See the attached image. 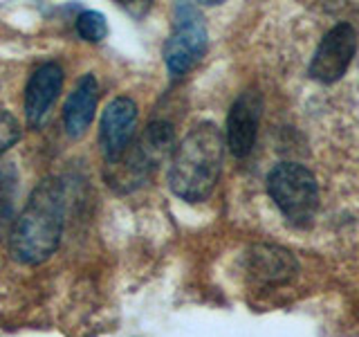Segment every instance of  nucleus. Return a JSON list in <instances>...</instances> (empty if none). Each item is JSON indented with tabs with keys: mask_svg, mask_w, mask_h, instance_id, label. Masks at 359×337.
Masks as SVG:
<instances>
[{
	"mask_svg": "<svg viewBox=\"0 0 359 337\" xmlns=\"http://www.w3.org/2000/svg\"><path fill=\"white\" fill-rule=\"evenodd\" d=\"M65 225V187L59 178H45L32 191L27 205L9 232V250L18 263L39 265L56 252Z\"/></svg>",
	"mask_w": 359,
	"mask_h": 337,
	"instance_id": "1",
	"label": "nucleus"
},
{
	"mask_svg": "<svg viewBox=\"0 0 359 337\" xmlns=\"http://www.w3.org/2000/svg\"><path fill=\"white\" fill-rule=\"evenodd\" d=\"M224 138L213 121H202L175 144L168 166V189L177 198L200 202L216 189L222 171Z\"/></svg>",
	"mask_w": 359,
	"mask_h": 337,
	"instance_id": "2",
	"label": "nucleus"
},
{
	"mask_svg": "<svg viewBox=\"0 0 359 337\" xmlns=\"http://www.w3.org/2000/svg\"><path fill=\"white\" fill-rule=\"evenodd\" d=\"M267 194L294 225H308L319 209V185L306 166L280 162L267 176Z\"/></svg>",
	"mask_w": 359,
	"mask_h": 337,
	"instance_id": "3",
	"label": "nucleus"
},
{
	"mask_svg": "<svg viewBox=\"0 0 359 337\" xmlns=\"http://www.w3.org/2000/svg\"><path fill=\"white\" fill-rule=\"evenodd\" d=\"M207 52V27L194 5L175 7V29L164 43V63L173 79L184 77Z\"/></svg>",
	"mask_w": 359,
	"mask_h": 337,
	"instance_id": "4",
	"label": "nucleus"
},
{
	"mask_svg": "<svg viewBox=\"0 0 359 337\" xmlns=\"http://www.w3.org/2000/svg\"><path fill=\"white\" fill-rule=\"evenodd\" d=\"M357 52V29L351 22L334 25L317 45L310 61V77L321 84H334L346 74Z\"/></svg>",
	"mask_w": 359,
	"mask_h": 337,
	"instance_id": "5",
	"label": "nucleus"
},
{
	"mask_svg": "<svg viewBox=\"0 0 359 337\" xmlns=\"http://www.w3.org/2000/svg\"><path fill=\"white\" fill-rule=\"evenodd\" d=\"M261 115H263V97L256 90H245L231 104L227 115L224 144H227V149L231 151L233 157H247L252 153Z\"/></svg>",
	"mask_w": 359,
	"mask_h": 337,
	"instance_id": "6",
	"label": "nucleus"
},
{
	"mask_svg": "<svg viewBox=\"0 0 359 337\" xmlns=\"http://www.w3.org/2000/svg\"><path fill=\"white\" fill-rule=\"evenodd\" d=\"M135 126H137V104L130 97H115L101 112L99 144L106 160L126 151L133 144Z\"/></svg>",
	"mask_w": 359,
	"mask_h": 337,
	"instance_id": "7",
	"label": "nucleus"
},
{
	"mask_svg": "<svg viewBox=\"0 0 359 337\" xmlns=\"http://www.w3.org/2000/svg\"><path fill=\"white\" fill-rule=\"evenodd\" d=\"M63 88V67L59 63H43L34 70L25 88V117L32 128H41L56 104Z\"/></svg>",
	"mask_w": 359,
	"mask_h": 337,
	"instance_id": "8",
	"label": "nucleus"
},
{
	"mask_svg": "<svg viewBox=\"0 0 359 337\" xmlns=\"http://www.w3.org/2000/svg\"><path fill=\"white\" fill-rule=\"evenodd\" d=\"M155 171L151 160L142 153L137 142L130 144L126 151L106 160V183L110 189H115L117 194H130V191L140 189L146 185Z\"/></svg>",
	"mask_w": 359,
	"mask_h": 337,
	"instance_id": "9",
	"label": "nucleus"
},
{
	"mask_svg": "<svg viewBox=\"0 0 359 337\" xmlns=\"http://www.w3.org/2000/svg\"><path fill=\"white\" fill-rule=\"evenodd\" d=\"M247 270L261 284H285L299 272V263L294 254L278 245H254L247 252Z\"/></svg>",
	"mask_w": 359,
	"mask_h": 337,
	"instance_id": "10",
	"label": "nucleus"
},
{
	"mask_svg": "<svg viewBox=\"0 0 359 337\" xmlns=\"http://www.w3.org/2000/svg\"><path fill=\"white\" fill-rule=\"evenodd\" d=\"M99 104V84L95 74H83L67 95L63 110V126L70 138H81L95 119Z\"/></svg>",
	"mask_w": 359,
	"mask_h": 337,
	"instance_id": "11",
	"label": "nucleus"
},
{
	"mask_svg": "<svg viewBox=\"0 0 359 337\" xmlns=\"http://www.w3.org/2000/svg\"><path fill=\"white\" fill-rule=\"evenodd\" d=\"M137 146L142 149V153L151 160V164L157 168L164 157L173 155V151H175V131L168 121L155 119L146 126Z\"/></svg>",
	"mask_w": 359,
	"mask_h": 337,
	"instance_id": "12",
	"label": "nucleus"
},
{
	"mask_svg": "<svg viewBox=\"0 0 359 337\" xmlns=\"http://www.w3.org/2000/svg\"><path fill=\"white\" fill-rule=\"evenodd\" d=\"M16 220V176L11 168H0V241L9 239Z\"/></svg>",
	"mask_w": 359,
	"mask_h": 337,
	"instance_id": "13",
	"label": "nucleus"
},
{
	"mask_svg": "<svg viewBox=\"0 0 359 337\" xmlns=\"http://www.w3.org/2000/svg\"><path fill=\"white\" fill-rule=\"evenodd\" d=\"M74 27H76L79 37H81L83 41H90V43L104 41L106 34H108L106 16L99 14V11H93V9L81 11V14H79L76 20H74Z\"/></svg>",
	"mask_w": 359,
	"mask_h": 337,
	"instance_id": "14",
	"label": "nucleus"
},
{
	"mask_svg": "<svg viewBox=\"0 0 359 337\" xmlns=\"http://www.w3.org/2000/svg\"><path fill=\"white\" fill-rule=\"evenodd\" d=\"M20 140V126L14 115L7 110H0V155L7 153L11 146Z\"/></svg>",
	"mask_w": 359,
	"mask_h": 337,
	"instance_id": "15",
	"label": "nucleus"
}]
</instances>
